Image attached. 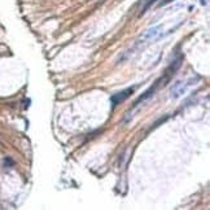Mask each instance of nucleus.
<instances>
[{"label":"nucleus","mask_w":210,"mask_h":210,"mask_svg":"<svg viewBox=\"0 0 210 210\" xmlns=\"http://www.w3.org/2000/svg\"><path fill=\"white\" fill-rule=\"evenodd\" d=\"M187 90V83L186 82H175L170 88V97L171 99H179Z\"/></svg>","instance_id":"obj_1"},{"label":"nucleus","mask_w":210,"mask_h":210,"mask_svg":"<svg viewBox=\"0 0 210 210\" xmlns=\"http://www.w3.org/2000/svg\"><path fill=\"white\" fill-rule=\"evenodd\" d=\"M132 92H134V88H127V90H123V91L118 92V94L113 95L112 97H110V101H112V104H113V108L117 107L118 104H121L122 101H125L126 99L132 94Z\"/></svg>","instance_id":"obj_2"},{"label":"nucleus","mask_w":210,"mask_h":210,"mask_svg":"<svg viewBox=\"0 0 210 210\" xmlns=\"http://www.w3.org/2000/svg\"><path fill=\"white\" fill-rule=\"evenodd\" d=\"M161 29H162V26H161V25H158V26H153L151 29L145 30L138 42L141 43V42H145V40H152V39H154L160 34V30H161Z\"/></svg>","instance_id":"obj_3"},{"label":"nucleus","mask_w":210,"mask_h":210,"mask_svg":"<svg viewBox=\"0 0 210 210\" xmlns=\"http://www.w3.org/2000/svg\"><path fill=\"white\" fill-rule=\"evenodd\" d=\"M160 82H161V79H158V81L156 82V83H154L153 86H152V87L149 88V90H147L145 92H144V94L143 95H141L139 99H138V100L136 101H135V107H136V105H139L140 103H143L144 100H147V99L148 97H151V96H153L154 95V92H156V90L158 88V84H160Z\"/></svg>","instance_id":"obj_4"},{"label":"nucleus","mask_w":210,"mask_h":210,"mask_svg":"<svg viewBox=\"0 0 210 210\" xmlns=\"http://www.w3.org/2000/svg\"><path fill=\"white\" fill-rule=\"evenodd\" d=\"M154 2H156V0H148V3L144 5V7H143V9H141V12H140V16H141V14H144L145 12H147L148 9H149V7H151V5H152Z\"/></svg>","instance_id":"obj_5"},{"label":"nucleus","mask_w":210,"mask_h":210,"mask_svg":"<svg viewBox=\"0 0 210 210\" xmlns=\"http://www.w3.org/2000/svg\"><path fill=\"white\" fill-rule=\"evenodd\" d=\"M171 2H174V0H162V2L158 3V7H165L166 4H169V3H171Z\"/></svg>","instance_id":"obj_6"},{"label":"nucleus","mask_w":210,"mask_h":210,"mask_svg":"<svg viewBox=\"0 0 210 210\" xmlns=\"http://www.w3.org/2000/svg\"><path fill=\"white\" fill-rule=\"evenodd\" d=\"M200 2H201L202 5H206V0H200Z\"/></svg>","instance_id":"obj_7"}]
</instances>
